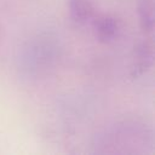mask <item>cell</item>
I'll return each instance as SVG.
<instances>
[{
	"label": "cell",
	"instance_id": "obj_1",
	"mask_svg": "<svg viewBox=\"0 0 155 155\" xmlns=\"http://www.w3.org/2000/svg\"><path fill=\"white\" fill-rule=\"evenodd\" d=\"M151 142V134L148 133L144 126L137 124H122L116 125L107 131L99 139L98 145L103 147V151L119 153L120 148H124L121 153H125L126 147H144Z\"/></svg>",
	"mask_w": 155,
	"mask_h": 155
},
{
	"label": "cell",
	"instance_id": "obj_2",
	"mask_svg": "<svg viewBox=\"0 0 155 155\" xmlns=\"http://www.w3.org/2000/svg\"><path fill=\"white\" fill-rule=\"evenodd\" d=\"M96 36L102 42L115 40L120 33V21L111 15H98L91 22Z\"/></svg>",
	"mask_w": 155,
	"mask_h": 155
},
{
	"label": "cell",
	"instance_id": "obj_3",
	"mask_svg": "<svg viewBox=\"0 0 155 155\" xmlns=\"http://www.w3.org/2000/svg\"><path fill=\"white\" fill-rule=\"evenodd\" d=\"M70 18L78 24H86L97 16L96 8L90 0H69Z\"/></svg>",
	"mask_w": 155,
	"mask_h": 155
},
{
	"label": "cell",
	"instance_id": "obj_4",
	"mask_svg": "<svg viewBox=\"0 0 155 155\" xmlns=\"http://www.w3.org/2000/svg\"><path fill=\"white\" fill-rule=\"evenodd\" d=\"M151 58H153V51L151 47L148 46L147 44H142L139 45V47L137 48V53H136V59H134V75H139L142 73H144L148 67L151 63Z\"/></svg>",
	"mask_w": 155,
	"mask_h": 155
},
{
	"label": "cell",
	"instance_id": "obj_5",
	"mask_svg": "<svg viewBox=\"0 0 155 155\" xmlns=\"http://www.w3.org/2000/svg\"><path fill=\"white\" fill-rule=\"evenodd\" d=\"M140 25L145 31H151L154 28V6L153 0H140L139 6Z\"/></svg>",
	"mask_w": 155,
	"mask_h": 155
}]
</instances>
